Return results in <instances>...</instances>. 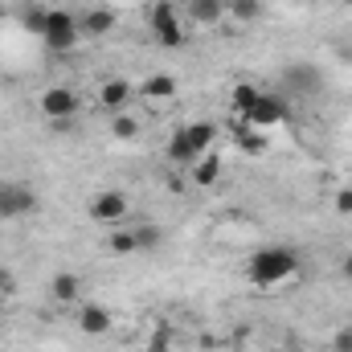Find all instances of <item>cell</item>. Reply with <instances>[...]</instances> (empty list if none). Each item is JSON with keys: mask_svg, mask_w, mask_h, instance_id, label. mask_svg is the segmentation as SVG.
<instances>
[{"mask_svg": "<svg viewBox=\"0 0 352 352\" xmlns=\"http://www.w3.org/2000/svg\"><path fill=\"white\" fill-rule=\"evenodd\" d=\"M299 270H303L299 250H291V246L274 242V246H258V250L242 263V278H246L254 291H278V287L295 283V278H299Z\"/></svg>", "mask_w": 352, "mask_h": 352, "instance_id": "1", "label": "cell"}, {"mask_svg": "<svg viewBox=\"0 0 352 352\" xmlns=\"http://www.w3.org/2000/svg\"><path fill=\"white\" fill-rule=\"evenodd\" d=\"M37 37L50 54H70V50H78L82 29H78V16L70 8H45V21H41Z\"/></svg>", "mask_w": 352, "mask_h": 352, "instance_id": "2", "label": "cell"}, {"mask_svg": "<svg viewBox=\"0 0 352 352\" xmlns=\"http://www.w3.org/2000/svg\"><path fill=\"white\" fill-rule=\"evenodd\" d=\"M148 29H152V37H156V45L160 50H184L188 45V33H184V12H176L173 0H156L152 8H148Z\"/></svg>", "mask_w": 352, "mask_h": 352, "instance_id": "3", "label": "cell"}, {"mask_svg": "<svg viewBox=\"0 0 352 352\" xmlns=\"http://www.w3.org/2000/svg\"><path fill=\"white\" fill-rule=\"evenodd\" d=\"M127 213H131V201L119 188H102V192H94L87 201V217L94 226H119Z\"/></svg>", "mask_w": 352, "mask_h": 352, "instance_id": "4", "label": "cell"}, {"mask_svg": "<svg viewBox=\"0 0 352 352\" xmlns=\"http://www.w3.org/2000/svg\"><path fill=\"white\" fill-rule=\"evenodd\" d=\"M246 123H254V127H263V131H270V127H283V123H291V98L278 90H263L258 94V102H254V111L246 115Z\"/></svg>", "mask_w": 352, "mask_h": 352, "instance_id": "5", "label": "cell"}, {"mask_svg": "<svg viewBox=\"0 0 352 352\" xmlns=\"http://www.w3.org/2000/svg\"><path fill=\"white\" fill-rule=\"evenodd\" d=\"M37 213V188L25 180H0V221Z\"/></svg>", "mask_w": 352, "mask_h": 352, "instance_id": "6", "label": "cell"}, {"mask_svg": "<svg viewBox=\"0 0 352 352\" xmlns=\"http://www.w3.org/2000/svg\"><path fill=\"white\" fill-rule=\"evenodd\" d=\"M37 111H41L45 119H54V123H66V119H74V115L82 111V98L70 87H45L37 94Z\"/></svg>", "mask_w": 352, "mask_h": 352, "instance_id": "7", "label": "cell"}, {"mask_svg": "<svg viewBox=\"0 0 352 352\" xmlns=\"http://www.w3.org/2000/svg\"><path fill=\"white\" fill-rule=\"evenodd\" d=\"M74 328L90 340H98V336H107L115 328V316H111V307H102L94 299H78L74 303Z\"/></svg>", "mask_w": 352, "mask_h": 352, "instance_id": "8", "label": "cell"}, {"mask_svg": "<svg viewBox=\"0 0 352 352\" xmlns=\"http://www.w3.org/2000/svg\"><path fill=\"white\" fill-rule=\"evenodd\" d=\"M115 25H119V16H115L107 4H90V8L78 12V29H82V37H90V41L111 37V33H115Z\"/></svg>", "mask_w": 352, "mask_h": 352, "instance_id": "9", "label": "cell"}, {"mask_svg": "<svg viewBox=\"0 0 352 352\" xmlns=\"http://www.w3.org/2000/svg\"><path fill=\"white\" fill-rule=\"evenodd\" d=\"M131 94H135V87H131L123 74H111V78H102V82H98V107H102L107 115H115V111H127Z\"/></svg>", "mask_w": 352, "mask_h": 352, "instance_id": "10", "label": "cell"}, {"mask_svg": "<svg viewBox=\"0 0 352 352\" xmlns=\"http://www.w3.org/2000/svg\"><path fill=\"white\" fill-rule=\"evenodd\" d=\"M180 12H184V21H192L201 29H213L226 21V0H184Z\"/></svg>", "mask_w": 352, "mask_h": 352, "instance_id": "11", "label": "cell"}, {"mask_svg": "<svg viewBox=\"0 0 352 352\" xmlns=\"http://www.w3.org/2000/svg\"><path fill=\"white\" fill-rule=\"evenodd\" d=\"M140 94H144V102H173L176 94H180V82H176V74H168V70H156V74L144 78Z\"/></svg>", "mask_w": 352, "mask_h": 352, "instance_id": "12", "label": "cell"}, {"mask_svg": "<svg viewBox=\"0 0 352 352\" xmlns=\"http://www.w3.org/2000/svg\"><path fill=\"white\" fill-rule=\"evenodd\" d=\"M50 295H54V303L74 307V303L82 299V274H74V270H58V274L50 278Z\"/></svg>", "mask_w": 352, "mask_h": 352, "instance_id": "13", "label": "cell"}, {"mask_svg": "<svg viewBox=\"0 0 352 352\" xmlns=\"http://www.w3.org/2000/svg\"><path fill=\"white\" fill-rule=\"evenodd\" d=\"M283 87L299 90V94H320V90H324V78H320V70H316V66H287ZM287 90H283V94H287Z\"/></svg>", "mask_w": 352, "mask_h": 352, "instance_id": "14", "label": "cell"}, {"mask_svg": "<svg viewBox=\"0 0 352 352\" xmlns=\"http://www.w3.org/2000/svg\"><path fill=\"white\" fill-rule=\"evenodd\" d=\"M234 144H238L246 156H266V152H270L266 131L263 127H254V123H246V119H238V127H234Z\"/></svg>", "mask_w": 352, "mask_h": 352, "instance_id": "15", "label": "cell"}, {"mask_svg": "<svg viewBox=\"0 0 352 352\" xmlns=\"http://www.w3.org/2000/svg\"><path fill=\"white\" fill-rule=\"evenodd\" d=\"M217 176H221V156H217V152H205V156H197V160L188 164V184H197V188L217 184Z\"/></svg>", "mask_w": 352, "mask_h": 352, "instance_id": "16", "label": "cell"}, {"mask_svg": "<svg viewBox=\"0 0 352 352\" xmlns=\"http://www.w3.org/2000/svg\"><path fill=\"white\" fill-rule=\"evenodd\" d=\"M180 127H184V140H188V148H192L197 156L213 152V144H217V127H213V123L192 119V123H180Z\"/></svg>", "mask_w": 352, "mask_h": 352, "instance_id": "17", "label": "cell"}, {"mask_svg": "<svg viewBox=\"0 0 352 352\" xmlns=\"http://www.w3.org/2000/svg\"><path fill=\"white\" fill-rule=\"evenodd\" d=\"M258 82H250V78H238L234 82V90H230V111L238 115V119H246L250 111H254V102H258Z\"/></svg>", "mask_w": 352, "mask_h": 352, "instance_id": "18", "label": "cell"}, {"mask_svg": "<svg viewBox=\"0 0 352 352\" xmlns=\"http://www.w3.org/2000/svg\"><path fill=\"white\" fill-rule=\"evenodd\" d=\"M107 131H111V140L115 144H131V140H140V119L135 115H127V111H115V115H107Z\"/></svg>", "mask_w": 352, "mask_h": 352, "instance_id": "19", "label": "cell"}, {"mask_svg": "<svg viewBox=\"0 0 352 352\" xmlns=\"http://www.w3.org/2000/svg\"><path fill=\"white\" fill-rule=\"evenodd\" d=\"M263 12H266L263 0H226V16L238 21V25H254V21H263Z\"/></svg>", "mask_w": 352, "mask_h": 352, "instance_id": "20", "label": "cell"}, {"mask_svg": "<svg viewBox=\"0 0 352 352\" xmlns=\"http://www.w3.org/2000/svg\"><path fill=\"white\" fill-rule=\"evenodd\" d=\"M107 250H111L115 258L135 254V250H140V246H135V230H111V234H107Z\"/></svg>", "mask_w": 352, "mask_h": 352, "instance_id": "21", "label": "cell"}, {"mask_svg": "<svg viewBox=\"0 0 352 352\" xmlns=\"http://www.w3.org/2000/svg\"><path fill=\"white\" fill-rule=\"evenodd\" d=\"M160 242H164V230H160L156 221H140V226H135V246H140V250H156Z\"/></svg>", "mask_w": 352, "mask_h": 352, "instance_id": "22", "label": "cell"}, {"mask_svg": "<svg viewBox=\"0 0 352 352\" xmlns=\"http://www.w3.org/2000/svg\"><path fill=\"white\" fill-rule=\"evenodd\" d=\"M332 209H336L340 217H352V184H344V188L332 192Z\"/></svg>", "mask_w": 352, "mask_h": 352, "instance_id": "23", "label": "cell"}, {"mask_svg": "<svg viewBox=\"0 0 352 352\" xmlns=\"http://www.w3.org/2000/svg\"><path fill=\"white\" fill-rule=\"evenodd\" d=\"M12 295H16V278H12V270H4V266H0V307H4Z\"/></svg>", "mask_w": 352, "mask_h": 352, "instance_id": "24", "label": "cell"}, {"mask_svg": "<svg viewBox=\"0 0 352 352\" xmlns=\"http://www.w3.org/2000/svg\"><path fill=\"white\" fill-rule=\"evenodd\" d=\"M332 352H352V328H340L332 336Z\"/></svg>", "mask_w": 352, "mask_h": 352, "instance_id": "25", "label": "cell"}, {"mask_svg": "<svg viewBox=\"0 0 352 352\" xmlns=\"http://www.w3.org/2000/svg\"><path fill=\"white\" fill-rule=\"evenodd\" d=\"M168 340H173V332H168V328H160V332L152 336V352H168Z\"/></svg>", "mask_w": 352, "mask_h": 352, "instance_id": "26", "label": "cell"}, {"mask_svg": "<svg viewBox=\"0 0 352 352\" xmlns=\"http://www.w3.org/2000/svg\"><path fill=\"white\" fill-rule=\"evenodd\" d=\"M164 184H168V192H184V188H188V180H184V176H168V180H164Z\"/></svg>", "mask_w": 352, "mask_h": 352, "instance_id": "27", "label": "cell"}, {"mask_svg": "<svg viewBox=\"0 0 352 352\" xmlns=\"http://www.w3.org/2000/svg\"><path fill=\"white\" fill-rule=\"evenodd\" d=\"M340 278H344V283L352 287V250L344 254V263H340Z\"/></svg>", "mask_w": 352, "mask_h": 352, "instance_id": "28", "label": "cell"}, {"mask_svg": "<svg viewBox=\"0 0 352 352\" xmlns=\"http://www.w3.org/2000/svg\"><path fill=\"white\" fill-rule=\"evenodd\" d=\"M344 8H349V12H352V0H344Z\"/></svg>", "mask_w": 352, "mask_h": 352, "instance_id": "29", "label": "cell"}, {"mask_svg": "<svg viewBox=\"0 0 352 352\" xmlns=\"http://www.w3.org/2000/svg\"><path fill=\"white\" fill-rule=\"evenodd\" d=\"M349 176H352V168H349Z\"/></svg>", "mask_w": 352, "mask_h": 352, "instance_id": "30", "label": "cell"}]
</instances>
